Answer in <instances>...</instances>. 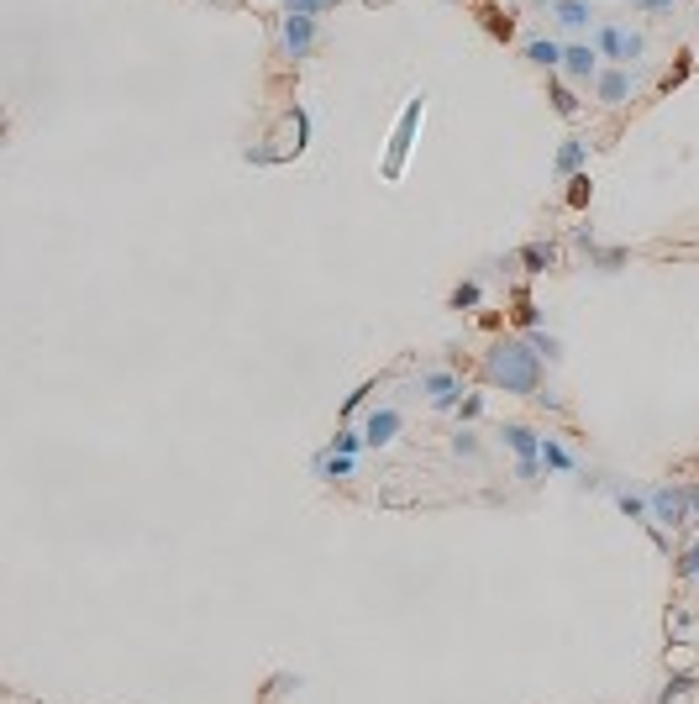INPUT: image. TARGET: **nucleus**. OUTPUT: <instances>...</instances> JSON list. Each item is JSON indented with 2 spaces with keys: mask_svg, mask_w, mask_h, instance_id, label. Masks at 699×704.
I'll return each mask as SVG.
<instances>
[{
  "mask_svg": "<svg viewBox=\"0 0 699 704\" xmlns=\"http://www.w3.org/2000/svg\"><path fill=\"white\" fill-rule=\"evenodd\" d=\"M479 373H484L489 389L526 395V399L542 395V358L531 352V342H526V337H500L484 352V368H479Z\"/></svg>",
  "mask_w": 699,
  "mask_h": 704,
  "instance_id": "obj_1",
  "label": "nucleus"
},
{
  "mask_svg": "<svg viewBox=\"0 0 699 704\" xmlns=\"http://www.w3.org/2000/svg\"><path fill=\"white\" fill-rule=\"evenodd\" d=\"M421 122H426V95L416 90L410 100H405V111H400L395 132H390V148H384V158H379V179H384V184H400V179H405V163H410V153H416Z\"/></svg>",
  "mask_w": 699,
  "mask_h": 704,
  "instance_id": "obj_2",
  "label": "nucleus"
},
{
  "mask_svg": "<svg viewBox=\"0 0 699 704\" xmlns=\"http://www.w3.org/2000/svg\"><path fill=\"white\" fill-rule=\"evenodd\" d=\"M500 436H505V447L520 458L516 462V479H520V484H537V479H542V431L520 426V421H505Z\"/></svg>",
  "mask_w": 699,
  "mask_h": 704,
  "instance_id": "obj_3",
  "label": "nucleus"
},
{
  "mask_svg": "<svg viewBox=\"0 0 699 704\" xmlns=\"http://www.w3.org/2000/svg\"><path fill=\"white\" fill-rule=\"evenodd\" d=\"M647 510H652V526H694L689 484H652L647 489Z\"/></svg>",
  "mask_w": 699,
  "mask_h": 704,
  "instance_id": "obj_4",
  "label": "nucleus"
},
{
  "mask_svg": "<svg viewBox=\"0 0 699 704\" xmlns=\"http://www.w3.org/2000/svg\"><path fill=\"white\" fill-rule=\"evenodd\" d=\"M594 48H600V59H605V63L626 69V63L641 59V48H647V42H641V32H626V27H615V22H610V27L594 32Z\"/></svg>",
  "mask_w": 699,
  "mask_h": 704,
  "instance_id": "obj_5",
  "label": "nucleus"
},
{
  "mask_svg": "<svg viewBox=\"0 0 699 704\" xmlns=\"http://www.w3.org/2000/svg\"><path fill=\"white\" fill-rule=\"evenodd\" d=\"M416 389L426 395L431 410H457V399H463V379H457L453 368H426L421 379H416Z\"/></svg>",
  "mask_w": 699,
  "mask_h": 704,
  "instance_id": "obj_6",
  "label": "nucleus"
},
{
  "mask_svg": "<svg viewBox=\"0 0 699 704\" xmlns=\"http://www.w3.org/2000/svg\"><path fill=\"white\" fill-rule=\"evenodd\" d=\"M400 431H405V416H400L395 405H379V410H368V421H363V442H368V453H384V447L395 442Z\"/></svg>",
  "mask_w": 699,
  "mask_h": 704,
  "instance_id": "obj_7",
  "label": "nucleus"
},
{
  "mask_svg": "<svg viewBox=\"0 0 699 704\" xmlns=\"http://www.w3.org/2000/svg\"><path fill=\"white\" fill-rule=\"evenodd\" d=\"M279 37H284V53H290L295 63L310 59V48H316V16H295V11H284Z\"/></svg>",
  "mask_w": 699,
  "mask_h": 704,
  "instance_id": "obj_8",
  "label": "nucleus"
},
{
  "mask_svg": "<svg viewBox=\"0 0 699 704\" xmlns=\"http://www.w3.org/2000/svg\"><path fill=\"white\" fill-rule=\"evenodd\" d=\"M563 74H568L574 85H589V79L600 74V48H589V42H568V48H563Z\"/></svg>",
  "mask_w": 699,
  "mask_h": 704,
  "instance_id": "obj_9",
  "label": "nucleus"
},
{
  "mask_svg": "<svg viewBox=\"0 0 699 704\" xmlns=\"http://www.w3.org/2000/svg\"><path fill=\"white\" fill-rule=\"evenodd\" d=\"M310 473H316L321 484H347V479L358 473V458H347V453H332V447H321V453L310 458Z\"/></svg>",
  "mask_w": 699,
  "mask_h": 704,
  "instance_id": "obj_10",
  "label": "nucleus"
},
{
  "mask_svg": "<svg viewBox=\"0 0 699 704\" xmlns=\"http://www.w3.org/2000/svg\"><path fill=\"white\" fill-rule=\"evenodd\" d=\"M578 242L589 252V269H600V274H615V269H626V247H600L589 237V226H578Z\"/></svg>",
  "mask_w": 699,
  "mask_h": 704,
  "instance_id": "obj_11",
  "label": "nucleus"
},
{
  "mask_svg": "<svg viewBox=\"0 0 699 704\" xmlns=\"http://www.w3.org/2000/svg\"><path fill=\"white\" fill-rule=\"evenodd\" d=\"M594 95H600L605 105H621V100L631 95V74H626V69H615V63H605V69L594 74Z\"/></svg>",
  "mask_w": 699,
  "mask_h": 704,
  "instance_id": "obj_12",
  "label": "nucleus"
},
{
  "mask_svg": "<svg viewBox=\"0 0 699 704\" xmlns=\"http://www.w3.org/2000/svg\"><path fill=\"white\" fill-rule=\"evenodd\" d=\"M542 468H547V473H578L574 447H568L563 436H552V431H542Z\"/></svg>",
  "mask_w": 699,
  "mask_h": 704,
  "instance_id": "obj_13",
  "label": "nucleus"
},
{
  "mask_svg": "<svg viewBox=\"0 0 699 704\" xmlns=\"http://www.w3.org/2000/svg\"><path fill=\"white\" fill-rule=\"evenodd\" d=\"M516 263L526 269V274L537 279V274H547V269H557V247L547 242V237H537V242H526L516 252Z\"/></svg>",
  "mask_w": 699,
  "mask_h": 704,
  "instance_id": "obj_14",
  "label": "nucleus"
},
{
  "mask_svg": "<svg viewBox=\"0 0 699 704\" xmlns=\"http://www.w3.org/2000/svg\"><path fill=\"white\" fill-rule=\"evenodd\" d=\"M584 158H589V142L584 137H563V148H557V179H574V174H584Z\"/></svg>",
  "mask_w": 699,
  "mask_h": 704,
  "instance_id": "obj_15",
  "label": "nucleus"
},
{
  "mask_svg": "<svg viewBox=\"0 0 699 704\" xmlns=\"http://www.w3.org/2000/svg\"><path fill=\"white\" fill-rule=\"evenodd\" d=\"M510 321H516L520 332H537V326H542V310H537V300H531V289H526V284H516V289H510Z\"/></svg>",
  "mask_w": 699,
  "mask_h": 704,
  "instance_id": "obj_16",
  "label": "nucleus"
},
{
  "mask_svg": "<svg viewBox=\"0 0 699 704\" xmlns=\"http://www.w3.org/2000/svg\"><path fill=\"white\" fill-rule=\"evenodd\" d=\"M479 300H484V284L479 279H463V284H453V295H447V310H479Z\"/></svg>",
  "mask_w": 699,
  "mask_h": 704,
  "instance_id": "obj_17",
  "label": "nucleus"
},
{
  "mask_svg": "<svg viewBox=\"0 0 699 704\" xmlns=\"http://www.w3.org/2000/svg\"><path fill=\"white\" fill-rule=\"evenodd\" d=\"M526 59L537 63V69H563V42L537 37V42H526Z\"/></svg>",
  "mask_w": 699,
  "mask_h": 704,
  "instance_id": "obj_18",
  "label": "nucleus"
},
{
  "mask_svg": "<svg viewBox=\"0 0 699 704\" xmlns=\"http://www.w3.org/2000/svg\"><path fill=\"white\" fill-rule=\"evenodd\" d=\"M479 22H484V32L494 42H510V32H516V22H510L500 5H479Z\"/></svg>",
  "mask_w": 699,
  "mask_h": 704,
  "instance_id": "obj_19",
  "label": "nucleus"
},
{
  "mask_svg": "<svg viewBox=\"0 0 699 704\" xmlns=\"http://www.w3.org/2000/svg\"><path fill=\"white\" fill-rule=\"evenodd\" d=\"M552 16L563 22V27H589V0H552Z\"/></svg>",
  "mask_w": 699,
  "mask_h": 704,
  "instance_id": "obj_20",
  "label": "nucleus"
},
{
  "mask_svg": "<svg viewBox=\"0 0 699 704\" xmlns=\"http://www.w3.org/2000/svg\"><path fill=\"white\" fill-rule=\"evenodd\" d=\"M327 447H332V453H347V458H363L368 442H363V431H358V426H336V436L327 442Z\"/></svg>",
  "mask_w": 699,
  "mask_h": 704,
  "instance_id": "obj_21",
  "label": "nucleus"
},
{
  "mask_svg": "<svg viewBox=\"0 0 699 704\" xmlns=\"http://www.w3.org/2000/svg\"><path fill=\"white\" fill-rule=\"evenodd\" d=\"M615 494V505H621V516H631V521H652V510H647V494H631V489H610Z\"/></svg>",
  "mask_w": 699,
  "mask_h": 704,
  "instance_id": "obj_22",
  "label": "nucleus"
},
{
  "mask_svg": "<svg viewBox=\"0 0 699 704\" xmlns=\"http://www.w3.org/2000/svg\"><path fill=\"white\" fill-rule=\"evenodd\" d=\"M526 342H531V352H537L542 363H557V358H563V342L552 337V332H542V326H537V332H526Z\"/></svg>",
  "mask_w": 699,
  "mask_h": 704,
  "instance_id": "obj_23",
  "label": "nucleus"
},
{
  "mask_svg": "<svg viewBox=\"0 0 699 704\" xmlns=\"http://www.w3.org/2000/svg\"><path fill=\"white\" fill-rule=\"evenodd\" d=\"M689 689H694V673H689V668H678V673H668V683H663V694H658V699H652V704H673V699H678V694H689Z\"/></svg>",
  "mask_w": 699,
  "mask_h": 704,
  "instance_id": "obj_24",
  "label": "nucleus"
},
{
  "mask_svg": "<svg viewBox=\"0 0 699 704\" xmlns=\"http://www.w3.org/2000/svg\"><path fill=\"white\" fill-rule=\"evenodd\" d=\"M484 416V395H474V389H463V399H457V426H474Z\"/></svg>",
  "mask_w": 699,
  "mask_h": 704,
  "instance_id": "obj_25",
  "label": "nucleus"
},
{
  "mask_svg": "<svg viewBox=\"0 0 699 704\" xmlns=\"http://www.w3.org/2000/svg\"><path fill=\"white\" fill-rule=\"evenodd\" d=\"M552 111H557V116H563V122H574L578 116V100H574V90H568V85H552Z\"/></svg>",
  "mask_w": 699,
  "mask_h": 704,
  "instance_id": "obj_26",
  "label": "nucleus"
},
{
  "mask_svg": "<svg viewBox=\"0 0 699 704\" xmlns=\"http://www.w3.org/2000/svg\"><path fill=\"white\" fill-rule=\"evenodd\" d=\"M673 573H678V579H699V542H689V547L673 557Z\"/></svg>",
  "mask_w": 699,
  "mask_h": 704,
  "instance_id": "obj_27",
  "label": "nucleus"
},
{
  "mask_svg": "<svg viewBox=\"0 0 699 704\" xmlns=\"http://www.w3.org/2000/svg\"><path fill=\"white\" fill-rule=\"evenodd\" d=\"M589 200H594V184H589V174H574V179H568V206H574V211H584Z\"/></svg>",
  "mask_w": 699,
  "mask_h": 704,
  "instance_id": "obj_28",
  "label": "nucleus"
},
{
  "mask_svg": "<svg viewBox=\"0 0 699 704\" xmlns=\"http://www.w3.org/2000/svg\"><path fill=\"white\" fill-rule=\"evenodd\" d=\"M447 447H453L457 458H479V436H474V431H468V426H457Z\"/></svg>",
  "mask_w": 699,
  "mask_h": 704,
  "instance_id": "obj_29",
  "label": "nucleus"
},
{
  "mask_svg": "<svg viewBox=\"0 0 699 704\" xmlns=\"http://www.w3.org/2000/svg\"><path fill=\"white\" fill-rule=\"evenodd\" d=\"M336 0H284V11H295V16H321V11H332Z\"/></svg>",
  "mask_w": 699,
  "mask_h": 704,
  "instance_id": "obj_30",
  "label": "nucleus"
},
{
  "mask_svg": "<svg viewBox=\"0 0 699 704\" xmlns=\"http://www.w3.org/2000/svg\"><path fill=\"white\" fill-rule=\"evenodd\" d=\"M368 389H373V384H358V389H353V395H347V405H342V416H353V410H358V405H363V395Z\"/></svg>",
  "mask_w": 699,
  "mask_h": 704,
  "instance_id": "obj_31",
  "label": "nucleus"
},
{
  "mask_svg": "<svg viewBox=\"0 0 699 704\" xmlns=\"http://www.w3.org/2000/svg\"><path fill=\"white\" fill-rule=\"evenodd\" d=\"M637 11H673V0H631Z\"/></svg>",
  "mask_w": 699,
  "mask_h": 704,
  "instance_id": "obj_32",
  "label": "nucleus"
},
{
  "mask_svg": "<svg viewBox=\"0 0 699 704\" xmlns=\"http://www.w3.org/2000/svg\"><path fill=\"white\" fill-rule=\"evenodd\" d=\"M689 505H694V521H699V484H689Z\"/></svg>",
  "mask_w": 699,
  "mask_h": 704,
  "instance_id": "obj_33",
  "label": "nucleus"
},
{
  "mask_svg": "<svg viewBox=\"0 0 699 704\" xmlns=\"http://www.w3.org/2000/svg\"><path fill=\"white\" fill-rule=\"evenodd\" d=\"M694 583H699V579H694Z\"/></svg>",
  "mask_w": 699,
  "mask_h": 704,
  "instance_id": "obj_34",
  "label": "nucleus"
}]
</instances>
